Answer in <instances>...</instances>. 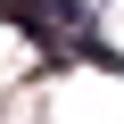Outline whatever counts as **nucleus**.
Here are the masks:
<instances>
[]
</instances>
